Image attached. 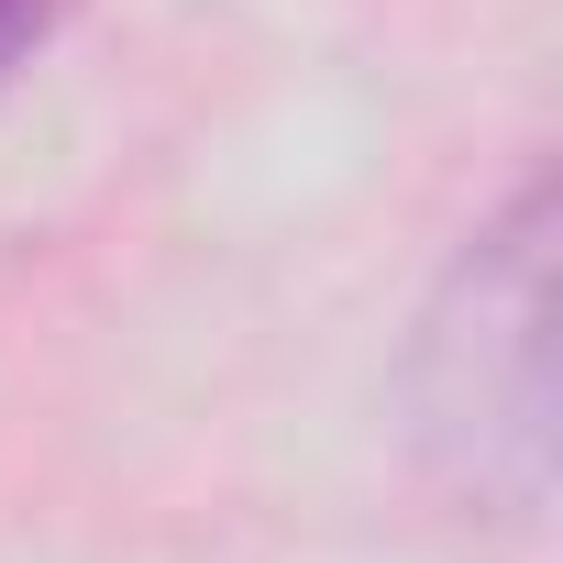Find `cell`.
Instances as JSON below:
<instances>
[{"instance_id":"6da1fadb","label":"cell","mask_w":563,"mask_h":563,"mask_svg":"<svg viewBox=\"0 0 563 563\" xmlns=\"http://www.w3.org/2000/svg\"><path fill=\"white\" fill-rule=\"evenodd\" d=\"M541 243H552V199L519 188L442 276V299L420 321L409 354V409H420V453L442 464L453 497L530 519L541 475H552V354H541Z\"/></svg>"},{"instance_id":"7a4b0ae2","label":"cell","mask_w":563,"mask_h":563,"mask_svg":"<svg viewBox=\"0 0 563 563\" xmlns=\"http://www.w3.org/2000/svg\"><path fill=\"white\" fill-rule=\"evenodd\" d=\"M67 23H78V0H0V100H12V78H23Z\"/></svg>"}]
</instances>
